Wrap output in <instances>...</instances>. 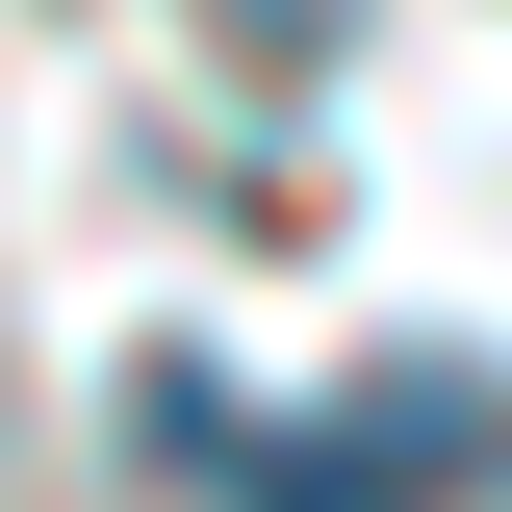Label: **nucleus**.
Wrapping results in <instances>:
<instances>
[{"label": "nucleus", "mask_w": 512, "mask_h": 512, "mask_svg": "<svg viewBox=\"0 0 512 512\" xmlns=\"http://www.w3.org/2000/svg\"><path fill=\"white\" fill-rule=\"evenodd\" d=\"M333 461H359L384 512H436V487H487V384H410V359H384L359 410H333Z\"/></svg>", "instance_id": "f257e3e1"}, {"label": "nucleus", "mask_w": 512, "mask_h": 512, "mask_svg": "<svg viewBox=\"0 0 512 512\" xmlns=\"http://www.w3.org/2000/svg\"><path fill=\"white\" fill-rule=\"evenodd\" d=\"M128 436H154V487H205V512H231L256 461H282V436H256V410H231L205 359H128Z\"/></svg>", "instance_id": "f03ea898"}, {"label": "nucleus", "mask_w": 512, "mask_h": 512, "mask_svg": "<svg viewBox=\"0 0 512 512\" xmlns=\"http://www.w3.org/2000/svg\"><path fill=\"white\" fill-rule=\"evenodd\" d=\"M205 52H256V77H333V52H359V0H205Z\"/></svg>", "instance_id": "7ed1b4c3"}, {"label": "nucleus", "mask_w": 512, "mask_h": 512, "mask_svg": "<svg viewBox=\"0 0 512 512\" xmlns=\"http://www.w3.org/2000/svg\"><path fill=\"white\" fill-rule=\"evenodd\" d=\"M231 512H384V487H359V461H333V436H308V461H256V487H231Z\"/></svg>", "instance_id": "20e7f679"}]
</instances>
